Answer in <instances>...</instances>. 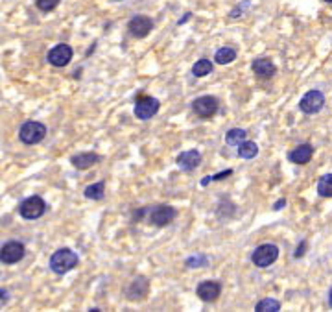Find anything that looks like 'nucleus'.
Masks as SVG:
<instances>
[{
  "mask_svg": "<svg viewBox=\"0 0 332 312\" xmlns=\"http://www.w3.org/2000/svg\"><path fill=\"white\" fill-rule=\"evenodd\" d=\"M317 192H319L321 198H331L332 196V174H325L319 177Z\"/></svg>",
  "mask_w": 332,
  "mask_h": 312,
  "instance_id": "5701e85b",
  "label": "nucleus"
},
{
  "mask_svg": "<svg viewBox=\"0 0 332 312\" xmlns=\"http://www.w3.org/2000/svg\"><path fill=\"white\" fill-rule=\"evenodd\" d=\"M207 262H209V259L205 255H196V257L186 259V266L188 268H203L207 266Z\"/></svg>",
  "mask_w": 332,
  "mask_h": 312,
  "instance_id": "a878e982",
  "label": "nucleus"
},
{
  "mask_svg": "<svg viewBox=\"0 0 332 312\" xmlns=\"http://www.w3.org/2000/svg\"><path fill=\"white\" fill-rule=\"evenodd\" d=\"M277 259H279V248H277L275 244H260L251 253V262L257 268L271 266Z\"/></svg>",
  "mask_w": 332,
  "mask_h": 312,
  "instance_id": "39448f33",
  "label": "nucleus"
},
{
  "mask_svg": "<svg viewBox=\"0 0 332 312\" xmlns=\"http://www.w3.org/2000/svg\"><path fill=\"white\" fill-rule=\"evenodd\" d=\"M72 48L68 45H65V43H59V45H55L48 55H46V59H48V63L52 65V67H57V69H61V67H66V65L70 63V59H72Z\"/></svg>",
  "mask_w": 332,
  "mask_h": 312,
  "instance_id": "9d476101",
  "label": "nucleus"
},
{
  "mask_svg": "<svg viewBox=\"0 0 332 312\" xmlns=\"http://www.w3.org/2000/svg\"><path fill=\"white\" fill-rule=\"evenodd\" d=\"M251 69H253V72L257 74L258 78H262V80H269V78H273L277 72L275 63H273L269 57H258V59H255L253 65H251Z\"/></svg>",
  "mask_w": 332,
  "mask_h": 312,
  "instance_id": "2eb2a0df",
  "label": "nucleus"
},
{
  "mask_svg": "<svg viewBox=\"0 0 332 312\" xmlns=\"http://www.w3.org/2000/svg\"><path fill=\"white\" fill-rule=\"evenodd\" d=\"M148 214V224L155 225V227H165V225H170L172 222L175 220L177 216V211H175L172 205H155L153 209H146L144 211Z\"/></svg>",
  "mask_w": 332,
  "mask_h": 312,
  "instance_id": "f03ea898",
  "label": "nucleus"
},
{
  "mask_svg": "<svg viewBox=\"0 0 332 312\" xmlns=\"http://www.w3.org/2000/svg\"><path fill=\"white\" fill-rule=\"evenodd\" d=\"M314 156V146L304 142V144H299L297 148H294L290 154H288V159L294 163V165H306L310 163V159Z\"/></svg>",
  "mask_w": 332,
  "mask_h": 312,
  "instance_id": "dca6fc26",
  "label": "nucleus"
},
{
  "mask_svg": "<svg viewBox=\"0 0 332 312\" xmlns=\"http://www.w3.org/2000/svg\"><path fill=\"white\" fill-rule=\"evenodd\" d=\"M325 105V94L321 91H308L303 98L299 100V109L306 113V115H314V113H319Z\"/></svg>",
  "mask_w": 332,
  "mask_h": 312,
  "instance_id": "1a4fd4ad",
  "label": "nucleus"
},
{
  "mask_svg": "<svg viewBox=\"0 0 332 312\" xmlns=\"http://www.w3.org/2000/svg\"><path fill=\"white\" fill-rule=\"evenodd\" d=\"M234 59H236V50L231 48V46H223V48H220V50L216 52V55H214V61L218 65H229V63H232Z\"/></svg>",
  "mask_w": 332,
  "mask_h": 312,
  "instance_id": "6ab92c4d",
  "label": "nucleus"
},
{
  "mask_svg": "<svg viewBox=\"0 0 332 312\" xmlns=\"http://www.w3.org/2000/svg\"><path fill=\"white\" fill-rule=\"evenodd\" d=\"M199 165H201V154L198 150H186V152H181L177 156V166L181 170L190 172V170L198 168Z\"/></svg>",
  "mask_w": 332,
  "mask_h": 312,
  "instance_id": "4468645a",
  "label": "nucleus"
},
{
  "mask_svg": "<svg viewBox=\"0 0 332 312\" xmlns=\"http://www.w3.org/2000/svg\"><path fill=\"white\" fill-rule=\"evenodd\" d=\"M255 311L257 312H279L281 311V303L277 301V299H269V297H266V299H260L257 303V307H255Z\"/></svg>",
  "mask_w": 332,
  "mask_h": 312,
  "instance_id": "b1692460",
  "label": "nucleus"
},
{
  "mask_svg": "<svg viewBox=\"0 0 332 312\" xmlns=\"http://www.w3.org/2000/svg\"><path fill=\"white\" fill-rule=\"evenodd\" d=\"M151 28H153V20L148 15H135L128 22L129 34L133 37H137V39H144L151 32Z\"/></svg>",
  "mask_w": 332,
  "mask_h": 312,
  "instance_id": "9b49d317",
  "label": "nucleus"
},
{
  "mask_svg": "<svg viewBox=\"0 0 332 312\" xmlns=\"http://www.w3.org/2000/svg\"><path fill=\"white\" fill-rule=\"evenodd\" d=\"M323 2H329V4H331V2H332V0H323Z\"/></svg>",
  "mask_w": 332,
  "mask_h": 312,
  "instance_id": "7c9ffc66",
  "label": "nucleus"
},
{
  "mask_svg": "<svg viewBox=\"0 0 332 312\" xmlns=\"http://www.w3.org/2000/svg\"><path fill=\"white\" fill-rule=\"evenodd\" d=\"M232 174V170H225V172H220V174H216V175H207L205 179L201 181L203 187H207V185L211 183V181H220V179H225V177H229V175Z\"/></svg>",
  "mask_w": 332,
  "mask_h": 312,
  "instance_id": "bb28decb",
  "label": "nucleus"
},
{
  "mask_svg": "<svg viewBox=\"0 0 332 312\" xmlns=\"http://www.w3.org/2000/svg\"><path fill=\"white\" fill-rule=\"evenodd\" d=\"M46 212V202L41 196H30L18 205V214L26 220H37Z\"/></svg>",
  "mask_w": 332,
  "mask_h": 312,
  "instance_id": "20e7f679",
  "label": "nucleus"
},
{
  "mask_svg": "<svg viewBox=\"0 0 332 312\" xmlns=\"http://www.w3.org/2000/svg\"><path fill=\"white\" fill-rule=\"evenodd\" d=\"M258 154L257 142H251V140H242L238 144V157L242 159H253Z\"/></svg>",
  "mask_w": 332,
  "mask_h": 312,
  "instance_id": "412c9836",
  "label": "nucleus"
},
{
  "mask_svg": "<svg viewBox=\"0 0 332 312\" xmlns=\"http://www.w3.org/2000/svg\"><path fill=\"white\" fill-rule=\"evenodd\" d=\"M304 249H306V240H303V242H301V246H297V249H295V253H294V257L295 259L303 257V255H304Z\"/></svg>",
  "mask_w": 332,
  "mask_h": 312,
  "instance_id": "c85d7f7f",
  "label": "nucleus"
},
{
  "mask_svg": "<svg viewBox=\"0 0 332 312\" xmlns=\"http://www.w3.org/2000/svg\"><path fill=\"white\" fill-rule=\"evenodd\" d=\"M212 72V61L211 59H199V61H196L192 67V74L196 78H205V76H209Z\"/></svg>",
  "mask_w": 332,
  "mask_h": 312,
  "instance_id": "4be33fe9",
  "label": "nucleus"
},
{
  "mask_svg": "<svg viewBox=\"0 0 332 312\" xmlns=\"http://www.w3.org/2000/svg\"><path fill=\"white\" fill-rule=\"evenodd\" d=\"M83 196H85L87 200H92V202H100V200H103V196H105V183H103V181H98V183L89 185V187L83 191Z\"/></svg>",
  "mask_w": 332,
  "mask_h": 312,
  "instance_id": "a211bd4d",
  "label": "nucleus"
},
{
  "mask_svg": "<svg viewBox=\"0 0 332 312\" xmlns=\"http://www.w3.org/2000/svg\"><path fill=\"white\" fill-rule=\"evenodd\" d=\"M284 205H286V200H279V202L273 205V209H275V211H281V209H282Z\"/></svg>",
  "mask_w": 332,
  "mask_h": 312,
  "instance_id": "c756f323",
  "label": "nucleus"
},
{
  "mask_svg": "<svg viewBox=\"0 0 332 312\" xmlns=\"http://www.w3.org/2000/svg\"><path fill=\"white\" fill-rule=\"evenodd\" d=\"M149 294V281L148 277L138 276L131 281V285L128 286V299L129 301H142L146 299Z\"/></svg>",
  "mask_w": 332,
  "mask_h": 312,
  "instance_id": "f8f14e48",
  "label": "nucleus"
},
{
  "mask_svg": "<svg viewBox=\"0 0 332 312\" xmlns=\"http://www.w3.org/2000/svg\"><path fill=\"white\" fill-rule=\"evenodd\" d=\"M78 262H80V259H78V255L74 253L72 249L61 248L52 253V257H50V270L54 274H57V276H65V274H68L70 270L78 266Z\"/></svg>",
  "mask_w": 332,
  "mask_h": 312,
  "instance_id": "f257e3e1",
  "label": "nucleus"
},
{
  "mask_svg": "<svg viewBox=\"0 0 332 312\" xmlns=\"http://www.w3.org/2000/svg\"><path fill=\"white\" fill-rule=\"evenodd\" d=\"M70 163L78 170H87V168H92L96 163H100V156L94 152H85V154H78V156L70 157Z\"/></svg>",
  "mask_w": 332,
  "mask_h": 312,
  "instance_id": "f3484780",
  "label": "nucleus"
},
{
  "mask_svg": "<svg viewBox=\"0 0 332 312\" xmlns=\"http://www.w3.org/2000/svg\"><path fill=\"white\" fill-rule=\"evenodd\" d=\"M161 107V102L153 98V96H148V94H140L135 100V117L138 120H149L153 119Z\"/></svg>",
  "mask_w": 332,
  "mask_h": 312,
  "instance_id": "423d86ee",
  "label": "nucleus"
},
{
  "mask_svg": "<svg viewBox=\"0 0 332 312\" xmlns=\"http://www.w3.org/2000/svg\"><path fill=\"white\" fill-rule=\"evenodd\" d=\"M9 301V292L6 288H0V309Z\"/></svg>",
  "mask_w": 332,
  "mask_h": 312,
  "instance_id": "cd10ccee",
  "label": "nucleus"
},
{
  "mask_svg": "<svg viewBox=\"0 0 332 312\" xmlns=\"http://www.w3.org/2000/svg\"><path fill=\"white\" fill-rule=\"evenodd\" d=\"M24 255H26V248L22 242H17V240L6 242L0 248V262L2 264H15L18 260H22Z\"/></svg>",
  "mask_w": 332,
  "mask_h": 312,
  "instance_id": "6e6552de",
  "label": "nucleus"
},
{
  "mask_svg": "<svg viewBox=\"0 0 332 312\" xmlns=\"http://www.w3.org/2000/svg\"><path fill=\"white\" fill-rule=\"evenodd\" d=\"M59 2H61V0H35V6L41 9V11L48 13V11H52V9L57 8Z\"/></svg>",
  "mask_w": 332,
  "mask_h": 312,
  "instance_id": "393cba45",
  "label": "nucleus"
},
{
  "mask_svg": "<svg viewBox=\"0 0 332 312\" xmlns=\"http://www.w3.org/2000/svg\"><path fill=\"white\" fill-rule=\"evenodd\" d=\"M196 295L205 303H212L221 295V285L218 281H203L196 288Z\"/></svg>",
  "mask_w": 332,
  "mask_h": 312,
  "instance_id": "ddd939ff",
  "label": "nucleus"
},
{
  "mask_svg": "<svg viewBox=\"0 0 332 312\" xmlns=\"http://www.w3.org/2000/svg\"><path fill=\"white\" fill-rule=\"evenodd\" d=\"M46 137V126L35 120H30L24 122L20 129H18V139L24 142V144H37Z\"/></svg>",
  "mask_w": 332,
  "mask_h": 312,
  "instance_id": "7ed1b4c3",
  "label": "nucleus"
},
{
  "mask_svg": "<svg viewBox=\"0 0 332 312\" xmlns=\"http://www.w3.org/2000/svg\"><path fill=\"white\" fill-rule=\"evenodd\" d=\"M192 109L199 119H212L220 109V100L216 96L205 94L192 102Z\"/></svg>",
  "mask_w": 332,
  "mask_h": 312,
  "instance_id": "0eeeda50",
  "label": "nucleus"
},
{
  "mask_svg": "<svg viewBox=\"0 0 332 312\" xmlns=\"http://www.w3.org/2000/svg\"><path fill=\"white\" fill-rule=\"evenodd\" d=\"M246 139H248V131H246V129L232 128L225 133V142H227L229 146H238L240 142L246 140Z\"/></svg>",
  "mask_w": 332,
  "mask_h": 312,
  "instance_id": "aec40b11",
  "label": "nucleus"
}]
</instances>
